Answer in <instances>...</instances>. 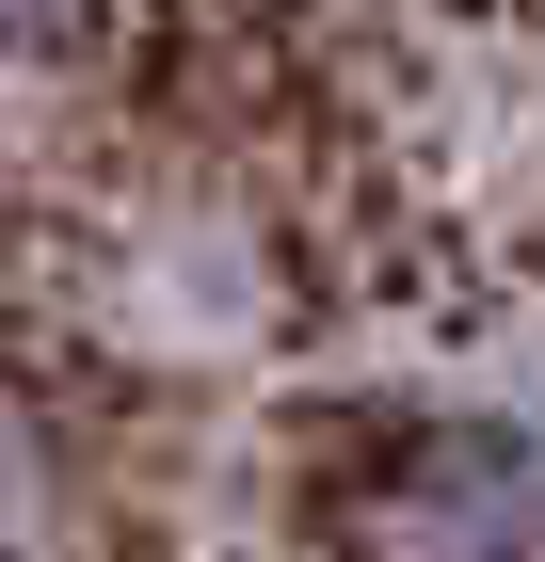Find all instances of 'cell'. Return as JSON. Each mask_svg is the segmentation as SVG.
Returning <instances> with one entry per match:
<instances>
[{
    "label": "cell",
    "instance_id": "6da1fadb",
    "mask_svg": "<svg viewBox=\"0 0 545 562\" xmlns=\"http://www.w3.org/2000/svg\"><path fill=\"white\" fill-rule=\"evenodd\" d=\"M545 547V467L513 434H433L418 482L385 498V562H530Z\"/></svg>",
    "mask_w": 545,
    "mask_h": 562
},
{
    "label": "cell",
    "instance_id": "7a4b0ae2",
    "mask_svg": "<svg viewBox=\"0 0 545 562\" xmlns=\"http://www.w3.org/2000/svg\"><path fill=\"white\" fill-rule=\"evenodd\" d=\"M0 530H16V450H0Z\"/></svg>",
    "mask_w": 545,
    "mask_h": 562
}]
</instances>
